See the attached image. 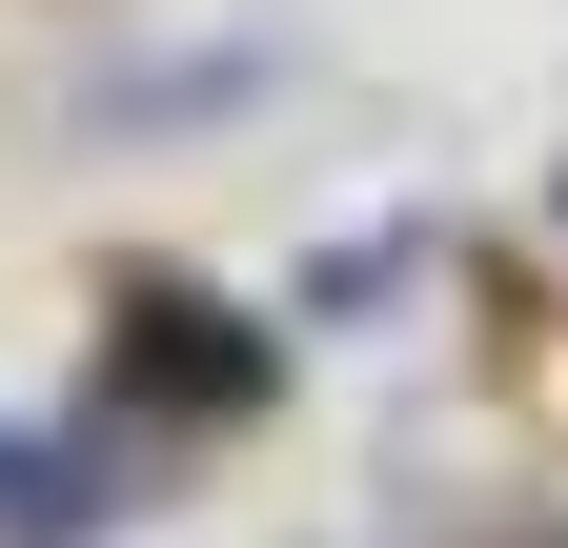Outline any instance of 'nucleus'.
Returning a JSON list of instances; mask_svg holds the SVG:
<instances>
[{"label": "nucleus", "instance_id": "obj_1", "mask_svg": "<svg viewBox=\"0 0 568 548\" xmlns=\"http://www.w3.org/2000/svg\"><path fill=\"white\" fill-rule=\"evenodd\" d=\"M0 508H41V467H21V447H0Z\"/></svg>", "mask_w": 568, "mask_h": 548}]
</instances>
